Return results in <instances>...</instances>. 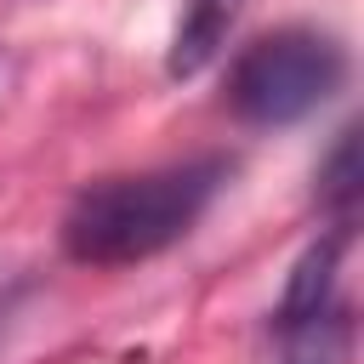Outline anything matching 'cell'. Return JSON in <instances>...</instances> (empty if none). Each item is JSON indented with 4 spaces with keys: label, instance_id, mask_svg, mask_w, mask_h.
I'll return each instance as SVG.
<instances>
[{
    "label": "cell",
    "instance_id": "cell-1",
    "mask_svg": "<svg viewBox=\"0 0 364 364\" xmlns=\"http://www.w3.org/2000/svg\"><path fill=\"white\" fill-rule=\"evenodd\" d=\"M222 182H228V159H216V154L136 171V176H102L74 193L57 239H63L68 262H80V267L148 262L199 228V216L216 205Z\"/></svg>",
    "mask_w": 364,
    "mask_h": 364
},
{
    "label": "cell",
    "instance_id": "cell-2",
    "mask_svg": "<svg viewBox=\"0 0 364 364\" xmlns=\"http://www.w3.org/2000/svg\"><path fill=\"white\" fill-rule=\"evenodd\" d=\"M347 80V51L318 28H273L250 40L228 68V108L245 125L279 131L324 108Z\"/></svg>",
    "mask_w": 364,
    "mask_h": 364
},
{
    "label": "cell",
    "instance_id": "cell-3",
    "mask_svg": "<svg viewBox=\"0 0 364 364\" xmlns=\"http://www.w3.org/2000/svg\"><path fill=\"white\" fill-rule=\"evenodd\" d=\"M250 0H188L182 17H176V34H171V51H165V74L171 80H193L199 68H210L228 46V34L239 28Z\"/></svg>",
    "mask_w": 364,
    "mask_h": 364
},
{
    "label": "cell",
    "instance_id": "cell-4",
    "mask_svg": "<svg viewBox=\"0 0 364 364\" xmlns=\"http://www.w3.org/2000/svg\"><path fill=\"white\" fill-rule=\"evenodd\" d=\"M347 233H353V228L330 222V228L296 256L290 284H284V296H279V330H290V324H301V318H313V313L330 307V290H336V267H341Z\"/></svg>",
    "mask_w": 364,
    "mask_h": 364
},
{
    "label": "cell",
    "instance_id": "cell-5",
    "mask_svg": "<svg viewBox=\"0 0 364 364\" xmlns=\"http://www.w3.org/2000/svg\"><path fill=\"white\" fill-rule=\"evenodd\" d=\"M279 336H284L279 364H353V318H347V307H336V301H330L324 313L279 330Z\"/></svg>",
    "mask_w": 364,
    "mask_h": 364
},
{
    "label": "cell",
    "instance_id": "cell-6",
    "mask_svg": "<svg viewBox=\"0 0 364 364\" xmlns=\"http://www.w3.org/2000/svg\"><path fill=\"white\" fill-rule=\"evenodd\" d=\"M318 205L330 210V222L353 228V205H358V136L341 131L330 159L318 165Z\"/></svg>",
    "mask_w": 364,
    "mask_h": 364
}]
</instances>
